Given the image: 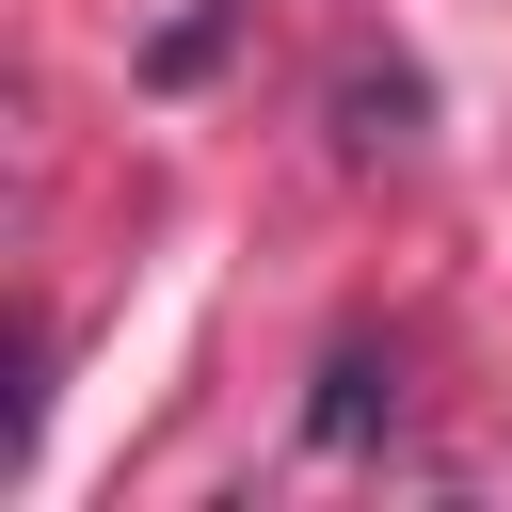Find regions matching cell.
<instances>
[{
    "label": "cell",
    "instance_id": "6da1fadb",
    "mask_svg": "<svg viewBox=\"0 0 512 512\" xmlns=\"http://www.w3.org/2000/svg\"><path fill=\"white\" fill-rule=\"evenodd\" d=\"M384 416H400V368H384V352H336V368H320V448H368Z\"/></svg>",
    "mask_w": 512,
    "mask_h": 512
},
{
    "label": "cell",
    "instance_id": "7a4b0ae2",
    "mask_svg": "<svg viewBox=\"0 0 512 512\" xmlns=\"http://www.w3.org/2000/svg\"><path fill=\"white\" fill-rule=\"evenodd\" d=\"M336 144H352V160H400V144H416V80H400V64L352 80V96H336Z\"/></svg>",
    "mask_w": 512,
    "mask_h": 512
}]
</instances>
